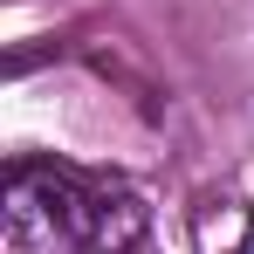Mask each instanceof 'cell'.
<instances>
[{
  "label": "cell",
  "mask_w": 254,
  "mask_h": 254,
  "mask_svg": "<svg viewBox=\"0 0 254 254\" xmlns=\"http://www.w3.org/2000/svg\"><path fill=\"white\" fill-rule=\"evenodd\" d=\"M151 227L144 192L76 165L7 172V241L14 254H130Z\"/></svg>",
  "instance_id": "1"
},
{
  "label": "cell",
  "mask_w": 254,
  "mask_h": 254,
  "mask_svg": "<svg viewBox=\"0 0 254 254\" xmlns=\"http://www.w3.org/2000/svg\"><path fill=\"white\" fill-rule=\"evenodd\" d=\"M241 254H254V234H248V248H241Z\"/></svg>",
  "instance_id": "2"
}]
</instances>
